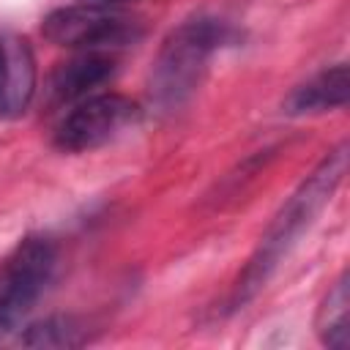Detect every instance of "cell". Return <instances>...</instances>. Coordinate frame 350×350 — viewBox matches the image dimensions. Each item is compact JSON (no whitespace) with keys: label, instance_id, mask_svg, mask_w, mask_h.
<instances>
[{"label":"cell","instance_id":"obj_1","mask_svg":"<svg viewBox=\"0 0 350 350\" xmlns=\"http://www.w3.org/2000/svg\"><path fill=\"white\" fill-rule=\"evenodd\" d=\"M345 172H347V142H339L273 216L271 227L260 238L257 252L252 254L249 265L243 268V273L238 279L235 304H246L260 287H265V282L276 271L279 260L295 246V241L312 227L314 216L328 205V200L339 189Z\"/></svg>","mask_w":350,"mask_h":350},{"label":"cell","instance_id":"obj_2","mask_svg":"<svg viewBox=\"0 0 350 350\" xmlns=\"http://www.w3.org/2000/svg\"><path fill=\"white\" fill-rule=\"evenodd\" d=\"M230 38V27L213 16L178 25L161 44L150 71V96L161 109L180 107L202 79L208 57Z\"/></svg>","mask_w":350,"mask_h":350},{"label":"cell","instance_id":"obj_3","mask_svg":"<svg viewBox=\"0 0 350 350\" xmlns=\"http://www.w3.org/2000/svg\"><path fill=\"white\" fill-rule=\"evenodd\" d=\"M41 33L55 46L107 52V49H118L139 41L145 33V25L137 16L123 14L112 5L79 3V5H63L49 11L41 22Z\"/></svg>","mask_w":350,"mask_h":350},{"label":"cell","instance_id":"obj_4","mask_svg":"<svg viewBox=\"0 0 350 350\" xmlns=\"http://www.w3.org/2000/svg\"><path fill=\"white\" fill-rule=\"evenodd\" d=\"M57 249L44 235L22 238L0 262V331L8 334L33 312L52 282Z\"/></svg>","mask_w":350,"mask_h":350},{"label":"cell","instance_id":"obj_5","mask_svg":"<svg viewBox=\"0 0 350 350\" xmlns=\"http://www.w3.org/2000/svg\"><path fill=\"white\" fill-rule=\"evenodd\" d=\"M139 120V107L120 93L82 98L55 129V145L66 153H82L112 142L123 129Z\"/></svg>","mask_w":350,"mask_h":350},{"label":"cell","instance_id":"obj_6","mask_svg":"<svg viewBox=\"0 0 350 350\" xmlns=\"http://www.w3.org/2000/svg\"><path fill=\"white\" fill-rule=\"evenodd\" d=\"M36 93V55L27 38L0 33V118H16Z\"/></svg>","mask_w":350,"mask_h":350},{"label":"cell","instance_id":"obj_7","mask_svg":"<svg viewBox=\"0 0 350 350\" xmlns=\"http://www.w3.org/2000/svg\"><path fill=\"white\" fill-rule=\"evenodd\" d=\"M112 74H115V57H109L107 52H82L52 71L46 85L49 104L82 101L96 88L109 82Z\"/></svg>","mask_w":350,"mask_h":350},{"label":"cell","instance_id":"obj_8","mask_svg":"<svg viewBox=\"0 0 350 350\" xmlns=\"http://www.w3.org/2000/svg\"><path fill=\"white\" fill-rule=\"evenodd\" d=\"M347 98H350V71L347 63H336L331 68L317 71L298 88H293L282 101V109L287 115H314L345 107Z\"/></svg>","mask_w":350,"mask_h":350},{"label":"cell","instance_id":"obj_9","mask_svg":"<svg viewBox=\"0 0 350 350\" xmlns=\"http://www.w3.org/2000/svg\"><path fill=\"white\" fill-rule=\"evenodd\" d=\"M314 328L325 347L347 350V345H350V279H347V271L325 293V298L317 309V317H314Z\"/></svg>","mask_w":350,"mask_h":350},{"label":"cell","instance_id":"obj_10","mask_svg":"<svg viewBox=\"0 0 350 350\" xmlns=\"http://www.w3.org/2000/svg\"><path fill=\"white\" fill-rule=\"evenodd\" d=\"M22 345L27 347H77L82 345V331L77 328V323L71 317H46L33 323L25 336Z\"/></svg>","mask_w":350,"mask_h":350},{"label":"cell","instance_id":"obj_11","mask_svg":"<svg viewBox=\"0 0 350 350\" xmlns=\"http://www.w3.org/2000/svg\"><path fill=\"white\" fill-rule=\"evenodd\" d=\"M85 3H93V5H118V3H129V0H85Z\"/></svg>","mask_w":350,"mask_h":350}]
</instances>
